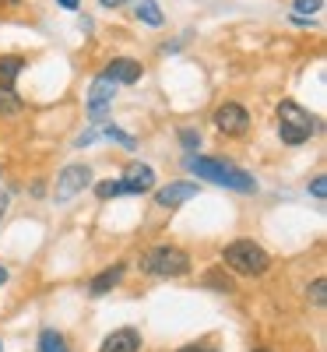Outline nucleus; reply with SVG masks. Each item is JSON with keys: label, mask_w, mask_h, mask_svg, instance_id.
I'll return each instance as SVG.
<instances>
[{"label": "nucleus", "mask_w": 327, "mask_h": 352, "mask_svg": "<svg viewBox=\"0 0 327 352\" xmlns=\"http://www.w3.org/2000/svg\"><path fill=\"white\" fill-rule=\"evenodd\" d=\"M187 169L194 176H204V180H212L218 187H229V190H240V194H253L257 190V180L240 169V166H232L225 159H207V155H190L187 159Z\"/></svg>", "instance_id": "f257e3e1"}, {"label": "nucleus", "mask_w": 327, "mask_h": 352, "mask_svg": "<svg viewBox=\"0 0 327 352\" xmlns=\"http://www.w3.org/2000/svg\"><path fill=\"white\" fill-rule=\"evenodd\" d=\"M275 127H278L282 144L295 148V144H306V141L317 134V116H313L310 109H303L300 102L282 99L278 109H275Z\"/></svg>", "instance_id": "f03ea898"}, {"label": "nucleus", "mask_w": 327, "mask_h": 352, "mask_svg": "<svg viewBox=\"0 0 327 352\" xmlns=\"http://www.w3.org/2000/svg\"><path fill=\"white\" fill-rule=\"evenodd\" d=\"M222 268L243 275V278H257V275H264L267 268H271V254L253 240H232L222 250Z\"/></svg>", "instance_id": "7ed1b4c3"}, {"label": "nucleus", "mask_w": 327, "mask_h": 352, "mask_svg": "<svg viewBox=\"0 0 327 352\" xmlns=\"http://www.w3.org/2000/svg\"><path fill=\"white\" fill-rule=\"evenodd\" d=\"M141 268L155 278H183L190 275V254L176 243H159L141 257Z\"/></svg>", "instance_id": "20e7f679"}, {"label": "nucleus", "mask_w": 327, "mask_h": 352, "mask_svg": "<svg viewBox=\"0 0 327 352\" xmlns=\"http://www.w3.org/2000/svg\"><path fill=\"white\" fill-rule=\"evenodd\" d=\"M88 184H92V166L84 162H71L60 169V176H56V187H53V201L56 204H67L71 197H78Z\"/></svg>", "instance_id": "39448f33"}, {"label": "nucleus", "mask_w": 327, "mask_h": 352, "mask_svg": "<svg viewBox=\"0 0 327 352\" xmlns=\"http://www.w3.org/2000/svg\"><path fill=\"white\" fill-rule=\"evenodd\" d=\"M212 120H215V131L225 134V138H243L250 131V113L240 102H222Z\"/></svg>", "instance_id": "423d86ee"}, {"label": "nucleus", "mask_w": 327, "mask_h": 352, "mask_svg": "<svg viewBox=\"0 0 327 352\" xmlns=\"http://www.w3.org/2000/svg\"><path fill=\"white\" fill-rule=\"evenodd\" d=\"M197 194H201L197 184H190V180H176V184H169V187H162V190L155 194V204H159V208H180V204L194 201Z\"/></svg>", "instance_id": "0eeeda50"}, {"label": "nucleus", "mask_w": 327, "mask_h": 352, "mask_svg": "<svg viewBox=\"0 0 327 352\" xmlns=\"http://www.w3.org/2000/svg\"><path fill=\"white\" fill-rule=\"evenodd\" d=\"M124 187H127V194H134V197L148 194V190L155 187V169L148 166V162H131V166L124 169Z\"/></svg>", "instance_id": "6e6552de"}, {"label": "nucleus", "mask_w": 327, "mask_h": 352, "mask_svg": "<svg viewBox=\"0 0 327 352\" xmlns=\"http://www.w3.org/2000/svg\"><path fill=\"white\" fill-rule=\"evenodd\" d=\"M102 74L109 81H116V85H134V81H141L144 67H141V60H134V56H113Z\"/></svg>", "instance_id": "1a4fd4ad"}, {"label": "nucleus", "mask_w": 327, "mask_h": 352, "mask_svg": "<svg viewBox=\"0 0 327 352\" xmlns=\"http://www.w3.org/2000/svg\"><path fill=\"white\" fill-rule=\"evenodd\" d=\"M141 331L137 328H116L102 338L99 352H141Z\"/></svg>", "instance_id": "9d476101"}, {"label": "nucleus", "mask_w": 327, "mask_h": 352, "mask_svg": "<svg viewBox=\"0 0 327 352\" xmlns=\"http://www.w3.org/2000/svg\"><path fill=\"white\" fill-rule=\"evenodd\" d=\"M124 272H127L124 261H116V264H109V268H102L92 282H88V296H106V292H113L116 285L124 282Z\"/></svg>", "instance_id": "9b49d317"}, {"label": "nucleus", "mask_w": 327, "mask_h": 352, "mask_svg": "<svg viewBox=\"0 0 327 352\" xmlns=\"http://www.w3.org/2000/svg\"><path fill=\"white\" fill-rule=\"evenodd\" d=\"M113 96H116V81H109L106 74H99V78L92 81V88H88V109H92V113L106 109V106L113 102Z\"/></svg>", "instance_id": "f8f14e48"}, {"label": "nucleus", "mask_w": 327, "mask_h": 352, "mask_svg": "<svg viewBox=\"0 0 327 352\" xmlns=\"http://www.w3.org/2000/svg\"><path fill=\"white\" fill-rule=\"evenodd\" d=\"M21 109H25V102L14 92V85H0V120H4V116H18Z\"/></svg>", "instance_id": "ddd939ff"}, {"label": "nucleus", "mask_w": 327, "mask_h": 352, "mask_svg": "<svg viewBox=\"0 0 327 352\" xmlns=\"http://www.w3.org/2000/svg\"><path fill=\"white\" fill-rule=\"evenodd\" d=\"M21 71H25V56H18V53L0 56V85H14V78Z\"/></svg>", "instance_id": "4468645a"}, {"label": "nucleus", "mask_w": 327, "mask_h": 352, "mask_svg": "<svg viewBox=\"0 0 327 352\" xmlns=\"http://www.w3.org/2000/svg\"><path fill=\"white\" fill-rule=\"evenodd\" d=\"M134 14H137L144 25H152V28H159V25L166 21V14L159 11L155 0H137V4H134Z\"/></svg>", "instance_id": "2eb2a0df"}, {"label": "nucleus", "mask_w": 327, "mask_h": 352, "mask_svg": "<svg viewBox=\"0 0 327 352\" xmlns=\"http://www.w3.org/2000/svg\"><path fill=\"white\" fill-rule=\"evenodd\" d=\"M207 289H212V292H232L236 289V282L225 275V268H222V264H218V268H212V272H204V278H201Z\"/></svg>", "instance_id": "dca6fc26"}, {"label": "nucleus", "mask_w": 327, "mask_h": 352, "mask_svg": "<svg viewBox=\"0 0 327 352\" xmlns=\"http://www.w3.org/2000/svg\"><path fill=\"white\" fill-rule=\"evenodd\" d=\"M36 352H71V349H67V338H64L60 331L46 328V331L39 335V345H36Z\"/></svg>", "instance_id": "f3484780"}, {"label": "nucleus", "mask_w": 327, "mask_h": 352, "mask_svg": "<svg viewBox=\"0 0 327 352\" xmlns=\"http://www.w3.org/2000/svg\"><path fill=\"white\" fill-rule=\"evenodd\" d=\"M120 194H127L124 180H106V184H99V187H95V197H99V201H109V197H120Z\"/></svg>", "instance_id": "a211bd4d"}, {"label": "nucleus", "mask_w": 327, "mask_h": 352, "mask_svg": "<svg viewBox=\"0 0 327 352\" xmlns=\"http://www.w3.org/2000/svg\"><path fill=\"white\" fill-rule=\"evenodd\" d=\"M180 144L187 148V155H197V148H201V134H197L194 127H183V131H180Z\"/></svg>", "instance_id": "6ab92c4d"}, {"label": "nucleus", "mask_w": 327, "mask_h": 352, "mask_svg": "<svg viewBox=\"0 0 327 352\" xmlns=\"http://www.w3.org/2000/svg\"><path fill=\"white\" fill-rule=\"evenodd\" d=\"M106 138H109V141H116V144H124V148H127V152H134V148H137V141H134L131 134H124L120 127H113V124L106 127Z\"/></svg>", "instance_id": "aec40b11"}, {"label": "nucleus", "mask_w": 327, "mask_h": 352, "mask_svg": "<svg viewBox=\"0 0 327 352\" xmlns=\"http://www.w3.org/2000/svg\"><path fill=\"white\" fill-rule=\"evenodd\" d=\"M320 8H324V0H292V11L300 14V18L303 14H317Z\"/></svg>", "instance_id": "412c9836"}, {"label": "nucleus", "mask_w": 327, "mask_h": 352, "mask_svg": "<svg viewBox=\"0 0 327 352\" xmlns=\"http://www.w3.org/2000/svg\"><path fill=\"white\" fill-rule=\"evenodd\" d=\"M310 300H313V307H324V300H327V282H324V278H313V285H310Z\"/></svg>", "instance_id": "4be33fe9"}, {"label": "nucleus", "mask_w": 327, "mask_h": 352, "mask_svg": "<svg viewBox=\"0 0 327 352\" xmlns=\"http://www.w3.org/2000/svg\"><path fill=\"white\" fill-rule=\"evenodd\" d=\"M310 194H313L317 201L327 197V180H324V176H313V180H310Z\"/></svg>", "instance_id": "5701e85b"}, {"label": "nucleus", "mask_w": 327, "mask_h": 352, "mask_svg": "<svg viewBox=\"0 0 327 352\" xmlns=\"http://www.w3.org/2000/svg\"><path fill=\"white\" fill-rule=\"evenodd\" d=\"M176 352H218V349L207 345V342H194V345H183V349H176Z\"/></svg>", "instance_id": "b1692460"}, {"label": "nucleus", "mask_w": 327, "mask_h": 352, "mask_svg": "<svg viewBox=\"0 0 327 352\" xmlns=\"http://www.w3.org/2000/svg\"><path fill=\"white\" fill-rule=\"evenodd\" d=\"M56 4H60L64 11H78V8H81V0H56Z\"/></svg>", "instance_id": "393cba45"}, {"label": "nucleus", "mask_w": 327, "mask_h": 352, "mask_svg": "<svg viewBox=\"0 0 327 352\" xmlns=\"http://www.w3.org/2000/svg\"><path fill=\"white\" fill-rule=\"evenodd\" d=\"M124 4H127V0H99V8H109V11L113 8H124Z\"/></svg>", "instance_id": "a878e982"}, {"label": "nucleus", "mask_w": 327, "mask_h": 352, "mask_svg": "<svg viewBox=\"0 0 327 352\" xmlns=\"http://www.w3.org/2000/svg\"><path fill=\"white\" fill-rule=\"evenodd\" d=\"M4 215H8V194H0V222H4Z\"/></svg>", "instance_id": "bb28decb"}, {"label": "nucleus", "mask_w": 327, "mask_h": 352, "mask_svg": "<svg viewBox=\"0 0 327 352\" xmlns=\"http://www.w3.org/2000/svg\"><path fill=\"white\" fill-rule=\"evenodd\" d=\"M8 282V268H4V264H0V285H4Z\"/></svg>", "instance_id": "cd10ccee"}, {"label": "nucleus", "mask_w": 327, "mask_h": 352, "mask_svg": "<svg viewBox=\"0 0 327 352\" xmlns=\"http://www.w3.org/2000/svg\"><path fill=\"white\" fill-rule=\"evenodd\" d=\"M0 4H11V8H18V4H21V0H0Z\"/></svg>", "instance_id": "c85d7f7f"}, {"label": "nucleus", "mask_w": 327, "mask_h": 352, "mask_svg": "<svg viewBox=\"0 0 327 352\" xmlns=\"http://www.w3.org/2000/svg\"><path fill=\"white\" fill-rule=\"evenodd\" d=\"M253 352H271V349H253Z\"/></svg>", "instance_id": "c756f323"}, {"label": "nucleus", "mask_w": 327, "mask_h": 352, "mask_svg": "<svg viewBox=\"0 0 327 352\" xmlns=\"http://www.w3.org/2000/svg\"><path fill=\"white\" fill-rule=\"evenodd\" d=\"M0 349H4V345H0Z\"/></svg>", "instance_id": "7c9ffc66"}, {"label": "nucleus", "mask_w": 327, "mask_h": 352, "mask_svg": "<svg viewBox=\"0 0 327 352\" xmlns=\"http://www.w3.org/2000/svg\"><path fill=\"white\" fill-rule=\"evenodd\" d=\"M0 176H4V173H0Z\"/></svg>", "instance_id": "2f4dec72"}]
</instances>
